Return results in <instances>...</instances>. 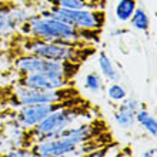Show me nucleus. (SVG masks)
Wrapping results in <instances>:
<instances>
[{"label":"nucleus","mask_w":157,"mask_h":157,"mask_svg":"<svg viewBox=\"0 0 157 157\" xmlns=\"http://www.w3.org/2000/svg\"><path fill=\"white\" fill-rule=\"evenodd\" d=\"M130 25L134 27V29L140 30L143 33H149V29H150V19L147 16V13L143 7H139L134 10V13L132 14V17L128 19Z\"/></svg>","instance_id":"15"},{"label":"nucleus","mask_w":157,"mask_h":157,"mask_svg":"<svg viewBox=\"0 0 157 157\" xmlns=\"http://www.w3.org/2000/svg\"><path fill=\"white\" fill-rule=\"evenodd\" d=\"M4 56V46H3V40H0V60H3Z\"/></svg>","instance_id":"24"},{"label":"nucleus","mask_w":157,"mask_h":157,"mask_svg":"<svg viewBox=\"0 0 157 157\" xmlns=\"http://www.w3.org/2000/svg\"><path fill=\"white\" fill-rule=\"evenodd\" d=\"M107 96L113 100V101L120 103L121 100H124L126 97H127V91L124 90V87L121 86L120 83L114 82L107 87Z\"/></svg>","instance_id":"19"},{"label":"nucleus","mask_w":157,"mask_h":157,"mask_svg":"<svg viewBox=\"0 0 157 157\" xmlns=\"http://www.w3.org/2000/svg\"><path fill=\"white\" fill-rule=\"evenodd\" d=\"M101 112V109L93 101H87L82 104H70L56 112L50 113L49 116L43 119L40 123L34 124L32 127H26L25 132V147L30 149L39 141L53 139L59 136L63 130L78 123L80 120H87L94 114Z\"/></svg>","instance_id":"3"},{"label":"nucleus","mask_w":157,"mask_h":157,"mask_svg":"<svg viewBox=\"0 0 157 157\" xmlns=\"http://www.w3.org/2000/svg\"><path fill=\"white\" fill-rule=\"evenodd\" d=\"M17 3H20L21 6L33 10V12H40L41 9L47 7V2L49 0H14Z\"/></svg>","instance_id":"21"},{"label":"nucleus","mask_w":157,"mask_h":157,"mask_svg":"<svg viewBox=\"0 0 157 157\" xmlns=\"http://www.w3.org/2000/svg\"><path fill=\"white\" fill-rule=\"evenodd\" d=\"M140 104L141 101H139L136 97H126L124 100H121L120 104H117L113 110V117L117 121V124L123 128L132 127L136 123V113Z\"/></svg>","instance_id":"11"},{"label":"nucleus","mask_w":157,"mask_h":157,"mask_svg":"<svg viewBox=\"0 0 157 157\" xmlns=\"http://www.w3.org/2000/svg\"><path fill=\"white\" fill-rule=\"evenodd\" d=\"M80 96H83V93L77 87V84L52 89V90H36V89H27V87H19L14 84L9 107H20L27 104L62 103V101H67Z\"/></svg>","instance_id":"6"},{"label":"nucleus","mask_w":157,"mask_h":157,"mask_svg":"<svg viewBox=\"0 0 157 157\" xmlns=\"http://www.w3.org/2000/svg\"><path fill=\"white\" fill-rule=\"evenodd\" d=\"M9 66L16 71V75H26V73H39V71H56L62 73L71 78H76V76L80 73L82 64H76L70 62H56L49 60L33 54H20L7 63Z\"/></svg>","instance_id":"7"},{"label":"nucleus","mask_w":157,"mask_h":157,"mask_svg":"<svg viewBox=\"0 0 157 157\" xmlns=\"http://www.w3.org/2000/svg\"><path fill=\"white\" fill-rule=\"evenodd\" d=\"M0 157H36L30 149L26 147H16V149L0 150Z\"/></svg>","instance_id":"20"},{"label":"nucleus","mask_w":157,"mask_h":157,"mask_svg":"<svg viewBox=\"0 0 157 157\" xmlns=\"http://www.w3.org/2000/svg\"><path fill=\"white\" fill-rule=\"evenodd\" d=\"M119 144L109 120L100 112L86 121L67 127L53 139L33 144L30 151L36 157H57L66 153H90L107 146L116 149Z\"/></svg>","instance_id":"1"},{"label":"nucleus","mask_w":157,"mask_h":157,"mask_svg":"<svg viewBox=\"0 0 157 157\" xmlns=\"http://www.w3.org/2000/svg\"><path fill=\"white\" fill-rule=\"evenodd\" d=\"M19 32L23 34H29L41 40L54 41V43H66V44H99L101 36L93 33H87L77 30L63 21L53 19L50 16L41 14L40 12L33 13L27 20L20 26Z\"/></svg>","instance_id":"4"},{"label":"nucleus","mask_w":157,"mask_h":157,"mask_svg":"<svg viewBox=\"0 0 157 157\" xmlns=\"http://www.w3.org/2000/svg\"><path fill=\"white\" fill-rule=\"evenodd\" d=\"M97 53H99V56H97V57H99L97 59V63H99L100 70H101L103 76L106 77V80H109V82H112V83L119 82L120 73L116 67H114V64H113V62L107 56V53H106V52H97Z\"/></svg>","instance_id":"13"},{"label":"nucleus","mask_w":157,"mask_h":157,"mask_svg":"<svg viewBox=\"0 0 157 157\" xmlns=\"http://www.w3.org/2000/svg\"><path fill=\"white\" fill-rule=\"evenodd\" d=\"M137 6H139V0H119V3L114 9V14H116L117 20L128 21Z\"/></svg>","instance_id":"14"},{"label":"nucleus","mask_w":157,"mask_h":157,"mask_svg":"<svg viewBox=\"0 0 157 157\" xmlns=\"http://www.w3.org/2000/svg\"><path fill=\"white\" fill-rule=\"evenodd\" d=\"M13 84L19 87L36 89V90H52L60 87L76 86V78H71L62 73L56 71H39V73H26V75H16L12 80Z\"/></svg>","instance_id":"8"},{"label":"nucleus","mask_w":157,"mask_h":157,"mask_svg":"<svg viewBox=\"0 0 157 157\" xmlns=\"http://www.w3.org/2000/svg\"><path fill=\"white\" fill-rule=\"evenodd\" d=\"M26 127L12 119H3L0 121V150L25 147Z\"/></svg>","instance_id":"10"},{"label":"nucleus","mask_w":157,"mask_h":157,"mask_svg":"<svg viewBox=\"0 0 157 157\" xmlns=\"http://www.w3.org/2000/svg\"><path fill=\"white\" fill-rule=\"evenodd\" d=\"M4 56L3 60L6 63L12 62L14 57L20 54H33L49 60L56 62H70L76 64H84L89 62L97 52V44L89 43V44H66V43H54V41L41 40L33 37L29 34H23L19 30L10 34L7 39L3 40Z\"/></svg>","instance_id":"2"},{"label":"nucleus","mask_w":157,"mask_h":157,"mask_svg":"<svg viewBox=\"0 0 157 157\" xmlns=\"http://www.w3.org/2000/svg\"><path fill=\"white\" fill-rule=\"evenodd\" d=\"M141 157H156V147H151V149H147L144 153L141 154Z\"/></svg>","instance_id":"23"},{"label":"nucleus","mask_w":157,"mask_h":157,"mask_svg":"<svg viewBox=\"0 0 157 157\" xmlns=\"http://www.w3.org/2000/svg\"><path fill=\"white\" fill-rule=\"evenodd\" d=\"M6 2V0H0V6H3V3Z\"/></svg>","instance_id":"25"},{"label":"nucleus","mask_w":157,"mask_h":157,"mask_svg":"<svg viewBox=\"0 0 157 157\" xmlns=\"http://www.w3.org/2000/svg\"><path fill=\"white\" fill-rule=\"evenodd\" d=\"M47 6L62 9H94L90 0H49Z\"/></svg>","instance_id":"16"},{"label":"nucleus","mask_w":157,"mask_h":157,"mask_svg":"<svg viewBox=\"0 0 157 157\" xmlns=\"http://www.w3.org/2000/svg\"><path fill=\"white\" fill-rule=\"evenodd\" d=\"M84 89L91 93H99L103 89V80L97 71H90L84 77Z\"/></svg>","instance_id":"17"},{"label":"nucleus","mask_w":157,"mask_h":157,"mask_svg":"<svg viewBox=\"0 0 157 157\" xmlns=\"http://www.w3.org/2000/svg\"><path fill=\"white\" fill-rule=\"evenodd\" d=\"M33 13L37 12L21 6L14 0H6L3 6H0V40L7 39L10 34L17 32Z\"/></svg>","instance_id":"9"},{"label":"nucleus","mask_w":157,"mask_h":157,"mask_svg":"<svg viewBox=\"0 0 157 157\" xmlns=\"http://www.w3.org/2000/svg\"><path fill=\"white\" fill-rule=\"evenodd\" d=\"M90 2H91V4L94 6V9H104L107 0H90Z\"/></svg>","instance_id":"22"},{"label":"nucleus","mask_w":157,"mask_h":157,"mask_svg":"<svg viewBox=\"0 0 157 157\" xmlns=\"http://www.w3.org/2000/svg\"><path fill=\"white\" fill-rule=\"evenodd\" d=\"M13 87H14V84L12 83V80L6 83H0V110L10 106Z\"/></svg>","instance_id":"18"},{"label":"nucleus","mask_w":157,"mask_h":157,"mask_svg":"<svg viewBox=\"0 0 157 157\" xmlns=\"http://www.w3.org/2000/svg\"><path fill=\"white\" fill-rule=\"evenodd\" d=\"M41 14L66 23L77 30L101 36L107 23V13L104 9H62L47 6L41 9Z\"/></svg>","instance_id":"5"},{"label":"nucleus","mask_w":157,"mask_h":157,"mask_svg":"<svg viewBox=\"0 0 157 157\" xmlns=\"http://www.w3.org/2000/svg\"><path fill=\"white\" fill-rule=\"evenodd\" d=\"M136 121L140 124L141 127L144 128L146 132L150 133V136L156 137L157 134V123H156V119L151 116V113L149 112V109L146 106L144 103L140 104V107L137 110L136 113Z\"/></svg>","instance_id":"12"}]
</instances>
